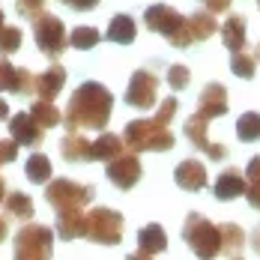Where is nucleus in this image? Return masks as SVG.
Segmentation results:
<instances>
[{"instance_id": "1", "label": "nucleus", "mask_w": 260, "mask_h": 260, "mask_svg": "<svg viewBox=\"0 0 260 260\" xmlns=\"http://www.w3.org/2000/svg\"><path fill=\"white\" fill-rule=\"evenodd\" d=\"M111 108L114 96L108 93V87L87 81L72 93L69 108H66V129L81 132V129H105L111 120Z\"/></svg>"}, {"instance_id": "2", "label": "nucleus", "mask_w": 260, "mask_h": 260, "mask_svg": "<svg viewBox=\"0 0 260 260\" xmlns=\"http://www.w3.org/2000/svg\"><path fill=\"white\" fill-rule=\"evenodd\" d=\"M123 141L135 153H144V150H153V153L174 150V132L168 129V123H161L158 117H153V120H132L126 126V132H123Z\"/></svg>"}, {"instance_id": "3", "label": "nucleus", "mask_w": 260, "mask_h": 260, "mask_svg": "<svg viewBox=\"0 0 260 260\" xmlns=\"http://www.w3.org/2000/svg\"><path fill=\"white\" fill-rule=\"evenodd\" d=\"M144 21H147L150 30H156L158 36H165L174 48H188L194 42L191 33H188V18L182 12H177V9L165 6V3H153L144 12Z\"/></svg>"}, {"instance_id": "4", "label": "nucleus", "mask_w": 260, "mask_h": 260, "mask_svg": "<svg viewBox=\"0 0 260 260\" xmlns=\"http://www.w3.org/2000/svg\"><path fill=\"white\" fill-rule=\"evenodd\" d=\"M182 239L188 242V248L198 257H215L221 254V224L215 228L209 218H204L201 212H191L182 224Z\"/></svg>"}, {"instance_id": "5", "label": "nucleus", "mask_w": 260, "mask_h": 260, "mask_svg": "<svg viewBox=\"0 0 260 260\" xmlns=\"http://www.w3.org/2000/svg\"><path fill=\"white\" fill-rule=\"evenodd\" d=\"M51 251H54V234L45 224H24L15 236V257L42 260L51 257Z\"/></svg>"}, {"instance_id": "6", "label": "nucleus", "mask_w": 260, "mask_h": 260, "mask_svg": "<svg viewBox=\"0 0 260 260\" xmlns=\"http://www.w3.org/2000/svg\"><path fill=\"white\" fill-rule=\"evenodd\" d=\"M87 239L99 245H117L123 239V215L108 207L87 212Z\"/></svg>"}, {"instance_id": "7", "label": "nucleus", "mask_w": 260, "mask_h": 260, "mask_svg": "<svg viewBox=\"0 0 260 260\" xmlns=\"http://www.w3.org/2000/svg\"><path fill=\"white\" fill-rule=\"evenodd\" d=\"M45 198H48V204L57 212H63V209H84L93 201V188L81 185V182H72V180H48Z\"/></svg>"}, {"instance_id": "8", "label": "nucleus", "mask_w": 260, "mask_h": 260, "mask_svg": "<svg viewBox=\"0 0 260 260\" xmlns=\"http://www.w3.org/2000/svg\"><path fill=\"white\" fill-rule=\"evenodd\" d=\"M33 36H36L39 51L48 54V57H57V54L69 45V36H66L63 21H60L57 15H48V12H42V15L33 21Z\"/></svg>"}, {"instance_id": "9", "label": "nucleus", "mask_w": 260, "mask_h": 260, "mask_svg": "<svg viewBox=\"0 0 260 260\" xmlns=\"http://www.w3.org/2000/svg\"><path fill=\"white\" fill-rule=\"evenodd\" d=\"M207 126H209L207 117L191 114V117L185 120L182 132H185V138L191 141V147H198L201 153H207L212 161H224V158H228V147H224V144H212V141H209V135H207Z\"/></svg>"}, {"instance_id": "10", "label": "nucleus", "mask_w": 260, "mask_h": 260, "mask_svg": "<svg viewBox=\"0 0 260 260\" xmlns=\"http://www.w3.org/2000/svg\"><path fill=\"white\" fill-rule=\"evenodd\" d=\"M141 171H144V168H141V158L135 156V150L120 153L117 158H111V161H108V180L114 182L117 188H123V191H129V188L138 185Z\"/></svg>"}, {"instance_id": "11", "label": "nucleus", "mask_w": 260, "mask_h": 260, "mask_svg": "<svg viewBox=\"0 0 260 260\" xmlns=\"http://www.w3.org/2000/svg\"><path fill=\"white\" fill-rule=\"evenodd\" d=\"M158 99V78L150 69H138L129 81V90H126V102L132 108H153Z\"/></svg>"}, {"instance_id": "12", "label": "nucleus", "mask_w": 260, "mask_h": 260, "mask_svg": "<svg viewBox=\"0 0 260 260\" xmlns=\"http://www.w3.org/2000/svg\"><path fill=\"white\" fill-rule=\"evenodd\" d=\"M198 114L207 117V120H215V117H224L228 114V90L224 84L212 81L201 90V99H198Z\"/></svg>"}, {"instance_id": "13", "label": "nucleus", "mask_w": 260, "mask_h": 260, "mask_svg": "<svg viewBox=\"0 0 260 260\" xmlns=\"http://www.w3.org/2000/svg\"><path fill=\"white\" fill-rule=\"evenodd\" d=\"M174 182L180 185L182 191H201V188H207V168H204V161H198V158L180 161L177 171H174Z\"/></svg>"}, {"instance_id": "14", "label": "nucleus", "mask_w": 260, "mask_h": 260, "mask_svg": "<svg viewBox=\"0 0 260 260\" xmlns=\"http://www.w3.org/2000/svg\"><path fill=\"white\" fill-rule=\"evenodd\" d=\"M42 126L33 114H15L9 123V135L21 144V147H39L42 144Z\"/></svg>"}, {"instance_id": "15", "label": "nucleus", "mask_w": 260, "mask_h": 260, "mask_svg": "<svg viewBox=\"0 0 260 260\" xmlns=\"http://www.w3.org/2000/svg\"><path fill=\"white\" fill-rule=\"evenodd\" d=\"M245 188H248V180H245L236 168H228L224 174H218V180L212 185V191H215L218 201H234L239 194H245Z\"/></svg>"}, {"instance_id": "16", "label": "nucleus", "mask_w": 260, "mask_h": 260, "mask_svg": "<svg viewBox=\"0 0 260 260\" xmlns=\"http://www.w3.org/2000/svg\"><path fill=\"white\" fill-rule=\"evenodd\" d=\"M138 257H153V254H161L165 248H168V236L161 231V224H147V228H141V234H138Z\"/></svg>"}, {"instance_id": "17", "label": "nucleus", "mask_w": 260, "mask_h": 260, "mask_svg": "<svg viewBox=\"0 0 260 260\" xmlns=\"http://www.w3.org/2000/svg\"><path fill=\"white\" fill-rule=\"evenodd\" d=\"M57 234L63 236V239L87 236V215L81 209H63V212H57Z\"/></svg>"}, {"instance_id": "18", "label": "nucleus", "mask_w": 260, "mask_h": 260, "mask_svg": "<svg viewBox=\"0 0 260 260\" xmlns=\"http://www.w3.org/2000/svg\"><path fill=\"white\" fill-rule=\"evenodd\" d=\"M63 84H66V69L54 63L48 72L36 75V96H39V99H48V102H54V96L63 90Z\"/></svg>"}, {"instance_id": "19", "label": "nucleus", "mask_w": 260, "mask_h": 260, "mask_svg": "<svg viewBox=\"0 0 260 260\" xmlns=\"http://www.w3.org/2000/svg\"><path fill=\"white\" fill-rule=\"evenodd\" d=\"M60 153H63L66 161H90L93 158V144L81 132H69L60 144Z\"/></svg>"}, {"instance_id": "20", "label": "nucleus", "mask_w": 260, "mask_h": 260, "mask_svg": "<svg viewBox=\"0 0 260 260\" xmlns=\"http://www.w3.org/2000/svg\"><path fill=\"white\" fill-rule=\"evenodd\" d=\"M188 33H191V39L194 42H207L209 36H215L218 33V21H215V12H194V15H188Z\"/></svg>"}, {"instance_id": "21", "label": "nucleus", "mask_w": 260, "mask_h": 260, "mask_svg": "<svg viewBox=\"0 0 260 260\" xmlns=\"http://www.w3.org/2000/svg\"><path fill=\"white\" fill-rule=\"evenodd\" d=\"M221 42L228 51H242L245 48V18L242 15H231L221 24Z\"/></svg>"}, {"instance_id": "22", "label": "nucleus", "mask_w": 260, "mask_h": 260, "mask_svg": "<svg viewBox=\"0 0 260 260\" xmlns=\"http://www.w3.org/2000/svg\"><path fill=\"white\" fill-rule=\"evenodd\" d=\"M138 36V27H135V18L132 15H114L111 18V27H108V39L117 42V45H132Z\"/></svg>"}, {"instance_id": "23", "label": "nucleus", "mask_w": 260, "mask_h": 260, "mask_svg": "<svg viewBox=\"0 0 260 260\" xmlns=\"http://www.w3.org/2000/svg\"><path fill=\"white\" fill-rule=\"evenodd\" d=\"M120 153H126V141L120 135L105 132L99 141H93V158H99V161H111V158H117Z\"/></svg>"}, {"instance_id": "24", "label": "nucleus", "mask_w": 260, "mask_h": 260, "mask_svg": "<svg viewBox=\"0 0 260 260\" xmlns=\"http://www.w3.org/2000/svg\"><path fill=\"white\" fill-rule=\"evenodd\" d=\"M242 242H245V234H242V228H236V224H221V254L224 257H239L242 254Z\"/></svg>"}, {"instance_id": "25", "label": "nucleus", "mask_w": 260, "mask_h": 260, "mask_svg": "<svg viewBox=\"0 0 260 260\" xmlns=\"http://www.w3.org/2000/svg\"><path fill=\"white\" fill-rule=\"evenodd\" d=\"M27 180L36 182V185H45V182L51 180V158L42 156V153H33V156L27 158Z\"/></svg>"}, {"instance_id": "26", "label": "nucleus", "mask_w": 260, "mask_h": 260, "mask_svg": "<svg viewBox=\"0 0 260 260\" xmlns=\"http://www.w3.org/2000/svg\"><path fill=\"white\" fill-rule=\"evenodd\" d=\"M3 209H6V215H9V218H21V221L33 218V201H30L27 194H21V191H15V194H6Z\"/></svg>"}, {"instance_id": "27", "label": "nucleus", "mask_w": 260, "mask_h": 260, "mask_svg": "<svg viewBox=\"0 0 260 260\" xmlns=\"http://www.w3.org/2000/svg\"><path fill=\"white\" fill-rule=\"evenodd\" d=\"M236 138L245 141V144H254L260 141V114L257 111H248L236 120Z\"/></svg>"}, {"instance_id": "28", "label": "nucleus", "mask_w": 260, "mask_h": 260, "mask_svg": "<svg viewBox=\"0 0 260 260\" xmlns=\"http://www.w3.org/2000/svg\"><path fill=\"white\" fill-rule=\"evenodd\" d=\"M245 180H248V188H245V201L254 209H260V156H254L245 168Z\"/></svg>"}, {"instance_id": "29", "label": "nucleus", "mask_w": 260, "mask_h": 260, "mask_svg": "<svg viewBox=\"0 0 260 260\" xmlns=\"http://www.w3.org/2000/svg\"><path fill=\"white\" fill-rule=\"evenodd\" d=\"M231 69H234L236 78H254V69H257V57L254 54H248L245 48L242 51H234V57H231Z\"/></svg>"}, {"instance_id": "30", "label": "nucleus", "mask_w": 260, "mask_h": 260, "mask_svg": "<svg viewBox=\"0 0 260 260\" xmlns=\"http://www.w3.org/2000/svg\"><path fill=\"white\" fill-rule=\"evenodd\" d=\"M30 114L39 120V126H42V129H51V126H57V123H60V111H57V105L48 102V99H39V102H33Z\"/></svg>"}, {"instance_id": "31", "label": "nucleus", "mask_w": 260, "mask_h": 260, "mask_svg": "<svg viewBox=\"0 0 260 260\" xmlns=\"http://www.w3.org/2000/svg\"><path fill=\"white\" fill-rule=\"evenodd\" d=\"M99 30L96 27H87V24H81L75 27L72 33H69V45L72 48H78V51H87V48H93V45H99Z\"/></svg>"}, {"instance_id": "32", "label": "nucleus", "mask_w": 260, "mask_h": 260, "mask_svg": "<svg viewBox=\"0 0 260 260\" xmlns=\"http://www.w3.org/2000/svg\"><path fill=\"white\" fill-rule=\"evenodd\" d=\"M168 84H171V90H174V93L185 90V87L191 84V72H188V66H182V63H174V66L168 69Z\"/></svg>"}, {"instance_id": "33", "label": "nucleus", "mask_w": 260, "mask_h": 260, "mask_svg": "<svg viewBox=\"0 0 260 260\" xmlns=\"http://www.w3.org/2000/svg\"><path fill=\"white\" fill-rule=\"evenodd\" d=\"M21 48V30L18 27H0V54H12Z\"/></svg>"}, {"instance_id": "34", "label": "nucleus", "mask_w": 260, "mask_h": 260, "mask_svg": "<svg viewBox=\"0 0 260 260\" xmlns=\"http://www.w3.org/2000/svg\"><path fill=\"white\" fill-rule=\"evenodd\" d=\"M12 93H18V96H33V93H36V75L27 72V69H18V78H15Z\"/></svg>"}, {"instance_id": "35", "label": "nucleus", "mask_w": 260, "mask_h": 260, "mask_svg": "<svg viewBox=\"0 0 260 260\" xmlns=\"http://www.w3.org/2000/svg\"><path fill=\"white\" fill-rule=\"evenodd\" d=\"M15 78H18V69H15L9 60H0V93H3V90H9V93H12Z\"/></svg>"}, {"instance_id": "36", "label": "nucleus", "mask_w": 260, "mask_h": 260, "mask_svg": "<svg viewBox=\"0 0 260 260\" xmlns=\"http://www.w3.org/2000/svg\"><path fill=\"white\" fill-rule=\"evenodd\" d=\"M45 3H48V0H18V12H21L24 18H30V21H36V18L42 15Z\"/></svg>"}, {"instance_id": "37", "label": "nucleus", "mask_w": 260, "mask_h": 260, "mask_svg": "<svg viewBox=\"0 0 260 260\" xmlns=\"http://www.w3.org/2000/svg\"><path fill=\"white\" fill-rule=\"evenodd\" d=\"M18 158V141L15 138H9V141H0V165H6V161H15Z\"/></svg>"}, {"instance_id": "38", "label": "nucleus", "mask_w": 260, "mask_h": 260, "mask_svg": "<svg viewBox=\"0 0 260 260\" xmlns=\"http://www.w3.org/2000/svg\"><path fill=\"white\" fill-rule=\"evenodd\" d=\"M69 9H75V12H87V9H96L99 6V0H63Z\"/></svg>"}, {"instance_id": "39", "label": "nucleus", "mask_w": 260, "mask_h": 260, "mask_svg": "<svg viewBox=\"0 0 260 260\" xmlns=\"http://www.w3.org/2000/svg\"><path fill=\"white\" fill-rule=\"evenodd\" d=\"M201 3H204V9L215 12V15H218V12H228V9H231V0H201Z\"/></svg>"}, {"instance_id": "40", "label": "nucleus", "mask_w": 260, "mask_h": 260, "mask_svg": "<svg viewBox=\"0 0 260 260\" xmlns=\"http://www.w3.org/2000/svg\"><path fill=\"white\" fill-rule=\"evenodd\" d=\"M251 242H254V254H260V224L254 228V234H251Z\"/></svg>"}, {"instance_id": "41", "label": "nucleus", "mask_w": 260, "mask_h": 260, "mask_svg": "<svg viewBox=\"0 0 260 260\" xmlns=\"http://www.w3.org/2000/svg\"><path fill=\"white\" fill-rule=\"evenodd\" d=\"M6 117H9V108H6V102H3V99H0V123H3Z\"/></svg>"}, {"instance_id": "42", "label": "nucleus", "mask_w": 260, "mask_h": 260, "mask_svg": "<svg viewBox=\"0 0 260 260\" xmlns=\"http://www.w3.org/2000/svg\"><path fill=\"white\" fill-rule=\"evenodd\" d=\"M3 236H6V218H0V242H3Z\"/></svg>"}, {"instance_id": "43", "label": "nucleus", "mask_w": 260, "mask_h": 260, "mask_svg": "<svg viewBox=\"0 0 260 260\" xmlns=\"http://www.w3.org/2000/svg\"><path fill=\"white\" fill-rule=\"evenodd\" d=\"M0 201H3V180H0Z\"/></svg>"}, {"instance_id": "44", "label": "nucleus", "mask_w": 260, "mask_h": 260, "mask_svg": "<svg viewBox=\"0 0 260 260\" xmlns=\"http://www.w3.org/2000/svg\"><path fill=\"white\" fill-rule=\"evenodd\" d=\"M254 57H257V60H260V45H257V51H254Z\"/></svg>"}, {"instance_id": "45", "label": "nucleus", "mask_w": 260, "mask_h": 260, "mask_svg": "<svg viewBox=\"0 0 260 260\" xmlns=\"http://www.w3.org/2000/svg\"><path fill=\"white\" fill-rule=\"evenodd\" d=\"M0 27H3V12H0Z\"/></svg>"}, {"instance_id": "46", "label": "nucleus", "mask_w": 260, "mask_h": 260, "mask_svg": "<svg viewBox=\"0 0 260 260\" xmlns=\"http://www.w3.org/2000/svg\"><path fill=\"white\" fill-rule=\"evenodd\" d=\"M257 6H260V0H257Z\"/></svg>"}]
</instances>
